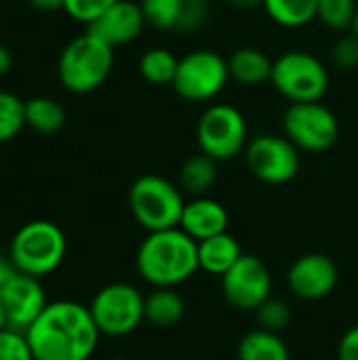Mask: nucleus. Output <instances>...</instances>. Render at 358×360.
<instances>
[{
  "instance_id": "33",
  "label": "nucleus",
  "mask_w": 358,
  "mask_h": 360,
  "mask_svg": "<svg viewBox=\"0 0 358 360\" xmlns=\"http://www.w3.org/2000/svg\"><path fill=\"white\" fill-rule=\"evenodd\" d=\"M19 270L15 268V264L11 262V257H8V253L4 255V253H0V291L11 283V278L17 274Z\"/></svg>"
},
{
  "instance_id": "20",
  "label": "nucleus",
  "mask_w": 358,
  "mask_h": 360,
  "mask_svg": "<svg viewBox=\"0 0 358 360\" xmlns=\"http://www.w3.org/2000/svg\"><path fill=\"white\" fill-rule=\"evenodd\" d=\"M186 314V302L175 287H154L146 295V321L156 327H173Z\"/></svg>"
},
{
  "instance_id": "2",
  "label": "nucleus",
  "mask_w": 358,
  "mask_h": 360,
  "mask_svg": "<svg viewBox=\"0 0 358 360\" xmlns=\"http://www.w3.org/2000/svg\"><path fill=\"white\" fill-rule=\"evenodd\" d=\"M135 268L152 287H177L200 270L198 243L181 228L148 232L137 249Z\"/></svg>"
},
{
  "instance_id": "22",
  "label": "nucleus",
  "mask_w": 358,
  "mask_h": 360,
  "mask_svg": "<svg viewBox=\"0 0 358 360\" xmlns=\"http://www.w3.org/2000/svg\"><path fill=\"white\" fill-rule=\"evenodd\" d=\"M217 181V160L198 152L179 169V188L192 196H205Z\"/></svg>"
},
{
  "instance_id": "36",
  "label": "nucleus",
  "mask_w": 358,
  "mask_h": 360,
  "mask_svg": "<svg viewBox=\"0 0 358 360\" xmlns=\"http://www.w3.org/2000/svg\"><path fill=\"white\" fill-rule=\"evenodd\" d=\"M226 2L238 11H251L255 6H264V0H226Z\"/></svg>"
},
{
  "instance_id": "31",
  "label": "nucleus",
  "mask_w": 358,
  "mask_h": 360,
  "mask_svg": "<svg viewBox=\"0 0 358 360\" xmlns=\"http://www.w3.org/2000/svg\"><path fill=\"white\" fill-rule=\"evenodd\" d=\"M331 61L340 70L358 68V38L354 34H346L335 40V44L331 49Z\"/></svg>"
},
{
  "instance_id": "9",
  "label": "nucleus",
  "mask_w": 358,
  "mask_h": 360,
  "mask_svg": "<svg viewBox=\"0 0 358 360\" xmlns=\"http://www.w3.org/2000/svg\"><path fill=\"white\" fill-rule=\"evenodd\" d=\"M228 59L213 49H196L179 57L173 78L175 93L186 101H211L228 84Z\"/></svg>"
},
{
  "instance_id": "18",
  "label": "nucleus",
  "mask_w": 358,
  "mask_h": 360,
  "mask_svg": "<svg viewBox=\"0 0 358 360\" xmlns=\"http://www.w3.org/2000/svg\"><path fill=\"white\" fill-rule=\"evenodd\" d=\"M272 63H274V59H270L262 49L241 46L228 57L230 80H234L243 86H257V84L270 82Z\"/></svg>"
},
{
  "instance_id": "13",
  "label": "nucleus",
  "mask_w": 358,
  "mask_h": 360,
  "mask_svg": "<svg viewBox=\"0 0 358 360\" xmlns=\"http://www.w3.org/2000/svg\"><path fill=\"white\" fill-rule=\"evenodd\" d=\"M0 302L6 312L8 329L19 333H25L49 306L42 281L21 272H17L11 283L0 291Z\"/></svg>"
},
{
  "instance_id": "29",
  "label": "nucleus",
  "mask_w": 358,
  "mask_h": 360,
  "mask_svg": "<svg viewBox=\"0 0 358 360\" xmlns=\"http://www.w3.org/2000/svg\"><path fill=\"white\" fill-rule=\"evenodd\" d=\"M116 0H65L63 11L84 25H91L97 17H101Z\"/></svg>"
},
{
  "instance_id": "8",
  "label": "nucleus",
  "mask_w": 358,
  "mask_h": 360,
  "mask_svg": "<svg viewBox=\"0 0 358 360\" xmlns=\"http://www.w3.org/2000/svg\"><path fill=\"white\" fill-rule=\"evenodd\" d=\"M198 150L217 162L232 160L245 152L249 143V129L243 112L230 103L209 105L196 124Z\"/></svg>"
},
{
  "instance_id": "26",
  "label": "nucleus",
  "mask_w": 358,
  "mask_h": 360,
  "mask_svg": "<svg viewBox=\"0 0 358 360\" xmlns=\"http://www.w3.org/2000/svg\"><path fill=\"white\" fill-rule=\"evenodd\" d=\"M25 127V101L15 93L0 91V143L15 139Z\"/></svg>"
},
{
  "instance_id": "12",
  "label": "nucleus",
  "mask_w": 358,
  "mask_h": 360,
  "mask_svg": "<svg viewBox=\"0 0 358 360\" xmlns=\"http://www.w3.org/2000/svg\"><path fill=\"white\" fill-rule=\"evenodd\" d=\"M222 293L230 306L255 312L272 297V274L260 257L243 253V257L222 276Z\"/></svg>"
},
{
  "instance_id": "25",
  "label": "nucleus",
  "mask_w": 358,
  "mask_h": 360,
  "mask_svg": "<svg viewBox=\"0 0 358 360\" xmlns=\"http://www.w3.org/2000/svg\"><path fill=\"white\" fill-rule=\"evenodd\" d=\"M177 65H179V57H175L165 46H152L139 57L141 78L150 84H156V86L173 84Z\"/></svg>"
},
{
  "instance_id": "19",
  "label": "nucleus",
  "mask_w": 358,
  "mask_h": 360,
  "mask_svg": "<svg viewBox=\"0 0 358 360\" xmlns=\"http://www.w3.org/2000/svg\"><path fill=\"white\" fill-rule=\"evenodd\" d=\"M241 257H243L241 243L228 232H222L217 236L198 243V268L205 270L207 274L224 276Z\"/></svg>"
},
{
  "instance_id": "24",
  "label": "nucleus",
  "mask_w": 358,
  "mask_h": 360,
  "mask_svg": "<svg viewBox=\"0 0 358 360\" xmlns=\"http://www.w3.org/2000/svg\"><path fill=\"white\" fill-rule=\"evenodd\" d=\"M264 11L283 27H302L317 19L319 0H264Z\"/></svg>"
},
{
  "instance_id": "27",
  "label": "nucleus",
  "mask_w": 358,
  "mask_h": 360,
  "mask_svg": "<svg viewBox=\"0 0 358 360\" xmlns=\"http://www.w3.org/2000/svg\"><path fill=\"white\" fill-rule=\"evenodd\" d=\"M357 11V0H319L317 19L323 21L329 30L346 32V30H352Z\"/></svg>"
},
{
  "instance_id": "39",
  "label": "nucleus",
  "mask_w": 358,
  "mask_h": 360,
  "mask_svg": "<svg viewBox=\"0 0 358 360\" xmlns=\"http://www.w3.org/2000/svg\"><path fill=\"white\" fill-rule=\"evenodd\" d=\"M108 360H131V359H122V356H116V359H108Z\"/></svg>"
},
{
  "instance_id": "3",
  "label": "nucleus",
  "mask_w": 358,
  "mask_h": 360,
  "mask_svg": "<svg viewBox=\"0 0 358 360\" xmlns=\"http://www.w3.org/2000/svg\"><path fill=\"white\" fill-rule=\"evenodd\" d=\"M68 240L63 230L49 219L23 224L11 238L8 257L21 274L44 278L51 276L65 259Z\"/></svg>"
},
{
  "instance_id": "21",
  "label": "nucleus",
  "mask_w": 358,
  "mask_h": 360,
  "mask_svg": "<svg viewBox=\"0 0 358 360\" xmlns=\"http://www.w3.org/2000/svg\"><path fill=\"white\" fill-rule=\"evenodd\" d=\"M238 360H291L289 348L281 333H272L266 329L249 331L236 350Z\"/></svg>"
},
{
  "instance_id": "35",
  "label": "nucleus",
  "mask_w": 358,
  "mask_h": 360,
  "mask_svg": "<svg viewBox=\"0 0 358 360\" xmlns=\"http://www.w3.org/2000/svg\"><path fill=\"white\" fill-rule=\"evenodd\" d=\"M11 68H13V55H11V51L0 42V76L8 74Z\"/></svg>"
},
{
  "instance_id": "1",
  "label": "nucleus",
  "mask_w": 358,
  "mask_h": 360,
  "mask_svg": "<svg viewBox=\"0 0 358 360\" xmlns=\"http://www.w3.org/2000/svg\"><path fill=\"white\" fill-rule=\"evenodd\" d=\"M23 335L34 360H91L101 338L89 306L72 300L49 302Z\"/></svg>"
},
{
  "instance_id": "11",
  "label": "nucleus",
  "mask_w": 358,
  "mask_h": 360,
  "mask_svg": "<svg viewBox=\"0 0 358 360\" xmlns=\"http://www.w3.org/2000/svg\"><path fill=\"white\" fill-rule=\"evenodd\" d=\"M247 169L268 186H283L300 173V150L285 137L262 133L245 148Z\"/></svg>"
},
{
  "instance_id": "34",
  "label": "nucleus",
  "mask_w": 358,
  "mask_h": 360,
  "mask_svg": "<svg viewBox=\"0 0 358 360\" xmlns=\"http://www.w3.org/2000/svg\"><path fill=\"white\" fill-rule=\"evenodd\" d=\"M27 2H30V6H34L36 11L53 13V11L63 8V2H65V0H27Z\"/></svg>"
},
{
  "instance_id": "6",
  "label": "nucleus",
  "mask_w": 358,
  "mask_h": 360,
  "mask_svg": "<svg viewBox=\"0 0 358 360\" xmlns=\"http://www.w3.org/2000/svg\"><path fill=\"white\" fill-rule=\"evenodd\" d=\"M270 82L289 103L321 101L329 89V72L317 55L293 49L274 59Z\"/></svg>"
},
{
  "instance_id": "16",
  "label": "nucleus",
  "mask_w": 358,
  "mask_h": 360,
  "mask_svg": "<svg viewBox=\"0 0 358 360\" xmlns=\"http://www.w3.org/2000/svg\"><path fill=\"white\" fill-rule=\"evenodd\" d=\"M146 21L156 30L194 32L209 17L207 0H141Z\"/></svg>"
},
{
  "instance_id": "7",
  "label": "nucleus",
  "mask_w": 358,
  "mask_h": 360,
  "mask_svg": "<svg viewBox=\"0 0 358 360\" xmlns=\"http://www.w3.org/2000/svg\"><path fill=\"white\" fill-rule=\"evenodd\" d=\"M89 310L101 335L124 338L146 321V297L129 283H110L93 295Z\"/></svg>"
},
{
  "instance_id": "30",
  "label": "nucleus",
  "mask_w": 358,
  "mask_h": 360,
  "mask_svg": "<svg viewBox=\"0 0 358 360\" xmlns=\"http://www.w3.org/2000/svg\"><path fill=\"white\" fill-rule=\"evenodd\" d=\"M0 360H34L23 333L13 329L0 331Z\"/></svg>"
},
{
  "instance_id": "17",
  "label": "nucleus",
  "mask_w": 358,
  "mask_h": 360,
  "mask_svg": "<svg viewBox=\"0 0 358 360\" xmlns=\"http://www.w3.org/2000/svg\"><path fill=\"white\" fill-rule=\"evenodd\" d=\"M228 211L222 202L209 196H194L186 202L179 228L196 243L228 232Z\"/></svg>"
},
{
  "instance_id": "28",
  "label": "nucleus",
  "mask_w": 358,
  "mask_h": 360,
  "mask_svg": "<svg viewBox=\"0 0 358 360\" xmlns=\"http://www.w3.org/2000/svg\"><path fill=\"white\" fill-rule=\"evenodd\" d=\"M255 316H257L260 329H266V331H272V333H283L291 323V308L283 300L268 297L255 310Z\"/></svg>"
},
{
  "instance_id": "23",
  "label": "nucleus",
  "mask_w": 358,
  "mask_h": 360,
  "mask_svg": "<svg viewBox=\"0 0 358 360\" xmlns=\"http://www.w3.org/2000/svg\"><path fill=\"white\" fill-rule=\"evenodd\" d=\"M65 124V110L53 97H32L25 101V127L40 135H53Z\"/></svg>"
},
{
  "instance_id": "15",
  "label": "nucleus",
  "mask_w": 358,
  "mask_h": 360,
  "mask_svg": "<svg viewBox=\"0 0 358 360\" xmlns=\"http://www.w3.org/2000/svg\"><path fill=\"white\" fill-rule=\"evenodd\" d=\"M148 25L141 2L135 0H116L101 17H97L91 25H87V32L101 38L110 46L129 44Z\"/></svg>"
},
{
  "instance_id": "5",
  "label": "nucleus",
  "mask_w": 358,
  "mask_h": 360,
  "mask_svg": "<svg viewBox=\"0 0 358 360\" xmlns=\"http://www.w3.org/2000/svg\"><path fill=\"white\" fill-rule=\"evenodd\" d=\"M186 200L181 188L162 175H141L129 188V209L146 232L179 228Z\"/></svg>"
},
{
  "instance_id": "4",
  "label": "nucleus",
  "mask_w": 358,
  "mask_h": 360,
  "mask_svg": "<svg viewBox=\"0 0 358 360\" xmlns=\"http://www.w3.org/2000/svg\"><path fill=\"white\" fill-rule=\"evenodd\" d=\"M114 68V46L84 32L70 40L59 55L57 74L61 84L76 95L99 89Z\"/></svg>"
},
{
  "instance_id": "32",
  "label": "nucleus",
  "mask_w": 358,
  "mask_h": 360,
  "mask_svg": "<svg viewBox=\"0 0 358 360\" xmlns=\"http://www.w3.org/2000/svg\"><path fill=\"white\" fill-rule=\"evenodd\" d=\"M338 360H358V325L342 335L338 346Z\"/></svg>"
},
{
  "instance_id": "10",
  "label": "nucleus",
  "mask_w": 358,
  "mask_h": 360,
  "mask_svg": "<svg viewBox=\"0 0 358 360\" xmlns=\"http://www.w3.org/2000/svg\"><path fill=\"white\" fill-rule=\"evenodd\" d=\"M283 133L300 152H325L340 139V120L323 101L289 103Z\"/></svg>"
},
{
  "instance_id": "14",
  "label": "nucleus",
  "mask_w": 358,
  "mask_h": 360,
  "mask_svg": "<svg viewBox=\"0 0 358 360\" xmlns=\"http://www.w3.org/2000/svg\"><path fill=\"white\" fill-rule=\"evenodd\" d=\"M338 281L340 272L335 262L323 253H306L298 257L287 274L293 295L306 302L325 300L338 287Z\"/></svg>"
},
{
  "instance_id": "37",
  "label": "nucleus",
  "mask_w": 358,
  "mask_h": 360,
  "mask_svg": "<svg viewBox=\"0 0 358 360\" xmlns=\"http://www.w3.org/2000/svg\"><path fill=\"white\" fill-rule=\"evenodd\" d=\"M8 329V323H6V312H4V306L0 302V331Z\"/></svg>"
},
{
  "instance_id": "38",
  "label": "nucleus",
  "mask_w": 358,
  "mask_h": 360,
  "mask_svg": "<svg viewBox=\"0 0 358 360\" xmlns=\"http://www.w3.org/2000/svg\"><path fill=\"white\" fill-rule=\"evenodd\" d=\"M350 32H352V34L358 38V11H357V17H354V23H352V30H350Z\"/></svg>"
}]
</instances>
